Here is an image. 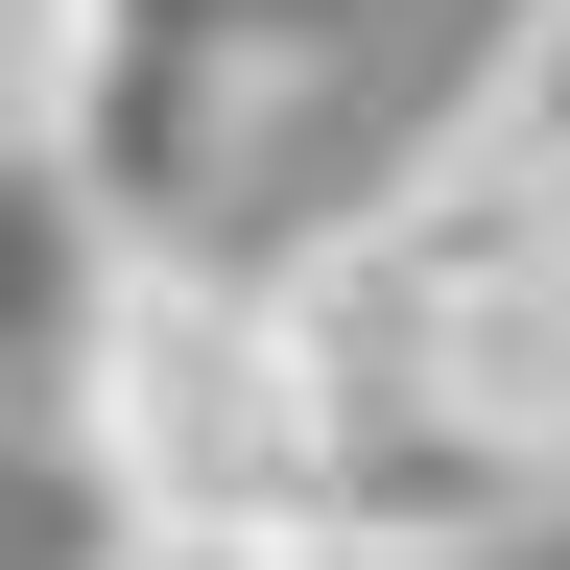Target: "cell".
<instances>
[{
  "label": "cell",
  "mask_w": 570,
  "mask_h": 570,
  "mask_svg": "<svg viewBox=\"0 0 570 570\" xmlns=\"http://www.w3.org/2000/svg\"><path fill=\"white\" fill-rule=\"evenodd\" d=\"M96 452V523L167 547H333V428H309V333H285V262H214L142 214L96 285V356H71V428Z\"/></svg>",
  "instance_id": "cell-1"
},
{
  "label": "cell",
  "mask_w": 570,
  "mask_h": 570,
  "mask_svg": "<svg viewBox=\"0 0 570 570\" xmlns=\"http://www.w3.org/2000/svg\"><path fill=\"white\" fill-rule=\"evenodd\" d=\"M142 214L71 167V119H0V452L71 428V356H96V285H119Z\"/></svg>",
  "instance_id": "cell-2"
},
{
  "label": "cell",
  "mask_w": 570,
  "mask_h": 570,
  "mask_svg": "<svg viewBox=\"0 0 570 570\" xmlns=\"http://www.w3.org/2000/svg\"><path fill=\"white\" fill-rule=\"evenodd\" d=\"M452 142L570 190V0H523V24H499V71H475V119H452Z\"/></svg>",
  "instance_id": "cell-3"
},
{
  "label": "cell",
  "mask_w": 570,
  "mask_h": 570,
  "mask_svg": "<svg viewBox=\"0 0 570 570\" xmlns=\"http://www.w3.org/2000/svg\"><path fill=\"white\" fill-rule=\"evenodd\" d=\"M71 48H96V0H0V119H71Z\"/></svg>",
  "instance_id": "cell-4"
}]
</instances>
